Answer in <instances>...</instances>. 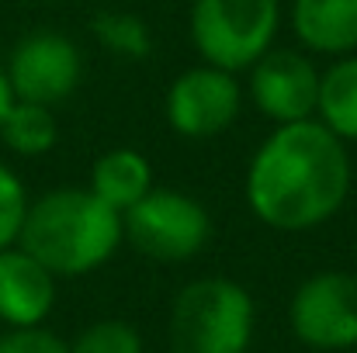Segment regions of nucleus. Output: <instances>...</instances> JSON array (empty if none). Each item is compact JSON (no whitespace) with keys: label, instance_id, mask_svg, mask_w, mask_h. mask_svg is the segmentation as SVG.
<instances>
[{"label":"nucleus","instance_id":"1","mask_svg":"<svg viewBox=\"0 0 357 353\" xmlns=\"http://www.w3.org/2000/svg\"><path fill=\"white\" fill-rule=\"evenodd\" d=\"M347 142L323 121L278 125L246 170L250 212L278 233H309L330 222L351 194Z\"/></svg>","mask_w":357,"mask_h":353},{"label":"nucleus","instance_id":"2","mask_svg":"<svg viewBox=\"0 0 357 353\" xmlns=\"http://www.w3.org/2000/svg\"><path fill=\"white\" fill-rule=\"evenodd\" d=\"M121 239V215L91 187H56L28 201L17 246L52 277H84L115 256Z\"/></svg>","mask_w":357,"mask_h":353},{"label":"nucleus","instance_id":"3","mask_svg":"<svg viewBox=\"0 0 357 353\" xmlns=\"http://www.w3.org/2000/svg\"><path fill=\"white\" fill-rule=\"evenodd\" d=\"M257 308L233 277H198L184 284L170 308V353H246Z\"/></svg>","mask_w":357,"mask_h":353},{"label":"nucleus","instance_id":"4","mask_svg":"<svg viewBox=\"0 0 357 353\" xmlns=\"http://www.w3.org/2000/svg\"><path fill=\"white\" fill-rule=\"evenodd\" d=\"M281 0H195L191 42L208 66L250 70L274 42Z\"/></svg>","mask_w":357,"mask_h":353},{"label":"nucleus","instance_id":"5","mask_svg":"<svg viewBox=\"0 0 357 353\" xmlns=\"http://www.w3.org/2000/svg\"><path fill=\"white\" fill-rule=\"evenodd\" d=\"M125 239L156 263H184L198 256L212 235L208 212L174 187H153L142 201H135L121 215Z\"/></svg>","mask_w":357,"mask_h":353},{"label":"nucleus","instance_id":"6","mask_svg":"<svg viewBox=\"0 0 357 353\" xmlns=\"http://www.w3.org/2000/svg\"><path fill=\"white\" fill-rule=\"evenodd\" d=\"M288 326L309 350H357V274L323 270L305 277L291 295Z\"/></svg>","mask_w":357,"mask_h":353},{"label":"nucleus","instance_id":"7","mask_svg":"<svg viewBox=\"0 0 357 353\" xmlns=\"http://www.w3.org/2000/svg\"><path fill=\"white\" fill-rule=\"evenodd\" d=\"M80 52L77 45L59 35V31H31L24 35L10 59H7V84L14 101H28V104H59L66 101L77 84H80Z\"/></svg>","mask_w":357,"mask_h":353},{"label":"nucleus","instance_id":"8","mask_svg":"<svg viewBox=\"0 0 357 353\" xmlns=\"http://www.w3.org/2000/svg\"><path fill=\"white\" fill-rule=\"evenodd\" d=\"M243 87L236 73L219 66L184 70L167 91V121L184 139H212L226 132L239 115Z\"/></svg>","mask_w":357,"mask_h":353},{"label":"nucleus","instance_id":"9","mask_svg":"<svg viewBox=\"0 0 357 353\" xmlns=\"http://www.w3.org/2000/svg\"><path fill=\"white\" fill-rule=\"evenodd\" d=\"M250 97L257 111L278 125L309 121L319 108V70L291 49H267L250 66Z\"/></svg>","mask_w":357,"mask_h":353},{"label":"nucleus","instance_id":"10","mask_svg":"<svg viewBox=\"0 0 357 353\" xmlns=\"http://www.w3.org/2000/svg\"><path fill=\"white\" fill-rule=\"evenodd\" d=\"M56 305V277L17 242L0 249V322L7 329L42 326Z\"/></svg>","mask_w":357,"mask_h":353},{"label":"nucleus","instance_id":"11","mask_svg":"<svg viewBox=\"0 0 357 353\" xmlns=\"http://www.w3.org/2000/svg\"><path fill=\"white\" fill-rule=\"evenodd\" d=\"M291 28L309 52L347 56L357 49V0H295Z\"/></svg>","mask_w":357,"mask_h":353},{"label":"nucleus","instance_id":"12","mask_svg":"<svg viewBox=\"0 0 357 353\" xmlns=\"http://www.w3.org/2000/svg\"><path fill=\"white\" fill-rule=\"evenodd\" d=\"M91 191L125 215L135 201H142L153 191V166L142 152L135 149H112L94 159L91 166Z\"/></svg>","mask_w":357,"mask_h":353},{"label":"nucleus","instance_id":"13","mask_svg":"<svg viewBox=\"0 0 357 353\" xmlns=\"http://www.w3.org/2000/svg\"><path fill=\"white\" fill-rule=\"evenodd\" d=\"M319 121L344 142H357V56L337 59L319 73Z\"/></svg>","mask_w":357,"mask_h":353},{"label":"nucleus","instance_id":"14","mask_svg":"<svg viewBox=\"0 0 357 353\" xmlns=\"http://www.w3.org/2000/svg\"><path fill=\"white\" fill-rule=\"evenodd\" d=\"M0 142L17 156H42L56 146V118L45 104L14 101L0 125Z\"/></svg>","mask_w":357,"mask_h":353},{"label":"nucleus","instance_id":"15","mask_svg":"<svg viewBox=\"0 0 357 353\" xmlns=\"http://www.w3.org/2000/svg\"><path fill=\"white\" fill-rule=\"evenodd\" d=\"M94 28V38L112 49L121 59H146L149 49H153V38H149V28L142 17L135 14H125V10H105L91 21Z\"/></svg>","mask_w":357,"mask_h":353},{"label":"nucleus","instance_id":"16","mask_svg":"<svg viewBox=\"0 0 357 353\" xmlns=\"http://www.w3.org/2000/svg\"><path fill=\"white\" fill-rule=\"evenodd\" d=\"M70 353H146V347L132 322L98 319L70 340Z\"/></svg>","mask_w":357,"mask_h":353},{"label":"nucleus","instance_id":"17","mask_svg":"<svg viewBox=\"0 0 357 353\" xmlns=\"http://www.w3.org/2000/svg\"><path fill=\"white\" fill-rule=\"evenodd\" d=\"M24 212H28L24 184H21V177L7 163H0V249H7V246L17 242Z\"/></svg>","mask_w":357,"mask_h":353},{"label":"nucleus","instance_id":"18","mask_svg":"<svg viewBox=\"0 0 357 353\" xmlns=\"http://www.w3.org/2000/svg\"><path fill=\"white\" fill-rule=\"evenodd\" d=\"M0 353H70V343L45 326H24L0 336Z\"/></svg>","mask_w":357,"mask_h":353},{"label":"nucleus","instance_id":"19","mask_svg":"<svg viewBox=\"0 0 357 353\" xmlns=\"http://www.w3.org/2000/svg\"><path fill=\"white\" fill-rule=\"evenodd\" d=\"M10 104H14V94H10L7 73L0 70V125H3V118H7V111H10Z\"/></svg>","mask_w":357,"mask_h":353}]
</instances>
